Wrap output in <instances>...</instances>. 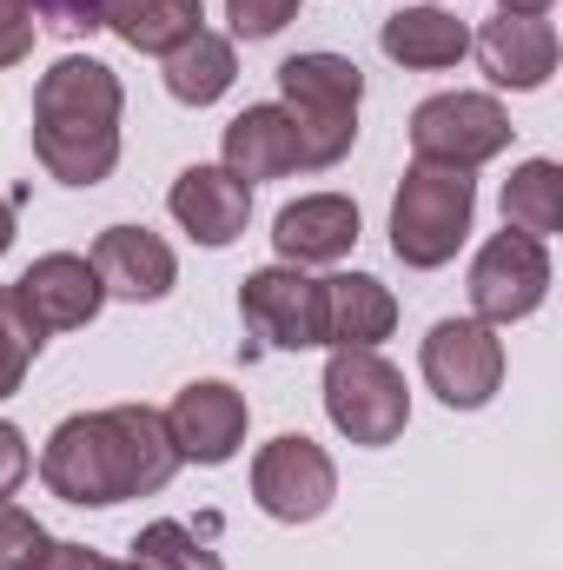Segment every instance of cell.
Returning a JSON list of instances; mask_svg holds the SVG:
<instances>
[{
	"label": "cell",
	"instance_id": "obj_27",
	"mask_svg": "<svg viewBox=\"0 0 563 570\" xmlns=\"http://www.w3.org/2000/svg\"><path fill=\"white\" fill-rule=\"evenodd\" d=\"M33 33H40L33 0H0V67H20L33 53Z\"/></svg>",
	"mask_w": 563,
	"mask_h": 570
},
{
	"label": "cell",
	"instance_id": "obj_32",
	"mask_svg": "<svg viewBox=\"0 0 563 570\" xmlns=\"http://www.w3.org/2000/svg\"><path fill=\"white\" fill-rule=\"evenodd\" d=\"M557 0H497V13H551Z\"/></svg>",
	"mask_w": 563,
	"mask_h": 570
},
{
	"label": "cell",
	"instance_id": "obj_19",
	"mask_svg": "<svg viewBox=\"0 0 563 570\" xmlns=\"http://www.w3.org/2000/svg\"><path fill=\"white\" fill-rule=\"evenodd\" d=\"M378 47H385V60L392 67H405V73H444V67H457L464 53H471V27L457 20V13H444V7H398L385 27H378Z\"/></svg>",
	"mask_w": 563,
	"mask_h": 570
},
{
	"label": "cell",
	"instance_id": "obj_20",
	"mask_svg": "<svg viewBox=\"0 0 563 570\" xmlns=\"http://www.w3.org/2000/svg\"><path fill=\"white\" fill-rule=\"evenodd\" d=\"M93 13L107 33H120L134 53H152V60H166L179 40L206 27V0H93Z\"/></svg>",
	"mask_w": 563,
	"mask_h": 570
},
{
	"label": "cell",
	"instance_id": "obj_7",
	"mask_svg": "<svg viewBox=\"0 0 563 570\" xmlns=\"http://www.w3.org/2000/svg\"><path fill=\"white\" fill-rule=\"evenodd\" d=\"M418 372L451 412H484L504 385V338L484 318H437L418 345Z\"/></svg>",
	"mask_w": 563,
	"mask_h": 570
},
{
	"label": "cell",
	"instance_id": "obj_9",
	"mask_svg": "<svg viewBox=\"0 0 563 570\" xmlns=\"http://www.w3.org/2000/svg\"><path fill=\"white\" fill-rule=\"evenodd\" d=\"M338 498V464L325 444H312L305 431H279L273 444H259L253 458V504L273 524H318Z\"/></svg>",
	"mask_w": 563,
	"mask_h": 570
},
{
	"label": "cell",
	"instance_id": "obj_10",
	"mask_svg": "<svg viewBox=\"0 0 563 570\" xmlns=\"http://www.w3.org/2000/svg\"><path fill=\"white\" fill-rule=\"evenodd\" d=\"M239 318L273 352H312L325 345V298L305 266H259L239 279Z\"/></svg>",
	"mask_w": 563,
	"mask_h": 570
},
{
	"label": "cell",
	"instance_id": "obj_23",
	"mask_svg": "<svg viewBox=\"0 0 563 570\" xmlns=\"http://www.w3.org/2000/svg\"><path fill=\"white\" fill-rule=\"evenodd\" d=\"M134 564H146V570H226L219 551H213L192 524H179V518H152V524H140Z\"/></svg>",
	"mask_w": 563,
	"mask_h": 570
},
{
	"label": "cell",
	"instance_id": "obj_22",
	"mask_svg": "<svg viewBox=\"0 0 563 570\" xmlns=\"http://www.w3.org/2000/svg\"><path fill=\"white\" fill-rule=\"evenodd\" d=\"M504 226L531 233V239L563 233V166L557 159H524L504 179Z\"/></svg>",
	"mask_w": 563,
	"mask_h": 570
},
{
	"label": "cell",
	"instance_id": "obj_6",
	"mask_svg": "<svg viewBox=\"0 0 563 570\" xmlns=\"http://www.w3.org/2000/svg\"><path fill=\"white\" fill-rule=\"evenodd\" d=\"M511 114L491 94H431L412 114V159L444 173H477L511 146Z\"/></svg>",
	"mask_w": 563,
	"mask_h": 570
},
{
	"label": "cell",
	"instance_id": "obj_25",
	"mask_svg": "<svg viewBox=\"0 0 563 570\" xmlns=\"http://www.w3.org/2000/svg\"><path fill=\"white\" fill-rule=\"evenodd\" d=\"M47 544H53V538H47V524H40L27 504L0 498V570H27Z\"/></svg>",
	"mask_w": 563,
	"mask_h": 570
},
{
	"label": "cell",
	"instance_id": "obj_33",
	"mask_svg": "<svg viewBox=\"0 0 563 570\" xmlns=\"http://www.w3.org/2000/svg\"><path fill=\"white\" fill-rule=\"evenodd\" d=\"M113 570H146V564H134V558H127V564H113Z\"/></svg>",
	"mask_w": 563,
	"mask_h": 570
},
{
	"label": "cell",
	"instance_id": "obj_31",
	"mask_svg": "<svg viewBox=\"0 0 563 570\" xmlns=\"http://www.w3.org/2000/svg\"><path fill=\"white\" fill-rule=\"evenodd\" d=\"M13 233H20V219H13V199L0 193V259L13 253Z\"/></svg>",
	"mask_w": 563,
	"mask_h": 570
},
{
	"label": "cell",
	"instance_id": "obj_30",
	"mask_svg": "<svg viewBox=\"0 0 563 570\" xmlns=\"http://www.w3.org/2000/svg\"><path fill=\"white\" fill-rule=\"evenodd\" d=\"M27 570H113V558H100V551H87V544H60V538H53V544H47Z\"/></svg>",
	"mask_w": 563,
	"mask_h": 570
},
{
	"label": "cell",
	"instance_id": "obj_3",
	"mask_svg": "<svg viewBox=\"0 0 563 570\" xmlns=\"http://www.w3.org/2000/svg\"><path fill=\"white\" fill-rule=\"evenodd\" d=\"M279 107L292 114V134H298V173H325L358 140L365 73L345 53H292L279 60Z\"/></svg>",
	"mask_w": 563,
	"mask_h": 570
},
{
	"label": "cell",
	"instance_id": "obj_14",
	"mask_svg": "<svg viewBox=\"0 0 563 570\" xmlns=\"http://www.w3.org/2000/svg\"><path fill=\"white\" fill-rule=\"evenodd\" d=\"M166 213L179 219V233H186L192 246L226 253V246L246 233V219H253V186L233 179L226 166H186V173L172 179V193H166Z\"/></svg>",
	"mask_w": 563,
	"mask_h": 570
},
{
	"label": "cell",
	"instance_id": "obj_12",
	"mask_svg": "<svg viewBox=\"0 0 563 570\" xmlns=\"http://www.w3.org/2000/svg\"><path fill=\"white\" fill-rule=\"evenodd\" d=\"M471 53L477 67L491 73V87H511V94H537L551 87L563 60V40L551 27V13H491L477 33H471Z\"/></svg>",
	"mask_w": 563,
	"mask_h": 570
},
{
	"label": "cell",
	"instance_id": "obj_4",
	"mask_svg": "<svg viewBox=\"0 0 563 570\" xmlns=\"http://www.w3.org/2000/svg\"><path fill=\"white\" fill-rule=\"evenodd\" d=\"M471 219H477V179L412 159V173L392 193V253H398V266H412V273L451 266L457 246L471 239Z\"/></svg>",
	"mask_w": 563,
	"mask_h": 570
},
{
	"label": "cell",
	"instance_id": "obj_2",
	"mask_svg": "<svg viewBox=\"0 0 563 570\" xmlns=\"http://www.w3.org/2000/svg\"><path fill=\"white\" fill-rule=\"evenodd\" d=\"M127 87L93 53H60L33 87V159L60 186H100L120 166Z\"/></svg>",
	"mask_w": 563,
	"mask_h": 570
},
{
	"label": "cell",
	"instance_id": "obj_16",
	"mask_svg": "<svg viewBox=\"0 0 563 570\" xmlns=\"http://www.w3.org/2000/svg\"><path fill=\"white\" fill-rule=\"evenodd\" d=\"M273 246H279V266H338L358 246V199H345V193H305V199L279 206Z\"/></svg>",
	"mask_w": 563,
	"mask_h": 570
},
{
	"label": "cell",
	"instance_id": "obj_11",
	"mask_svg": "<svg viewBox=\"0 0 563 570\" xmlns=\"http://www.w3.org/2000/svg\"><path fill=\"white\" fill-rule=\"evenodd\" d=\"M166 419V438L179 451V464H233L246 451V425H253V405L246 392H233L226 379H192L172 392V405L159 412Z\"/></svg>",
	"mask_w": 563,
	"mask_h": 570
},
{
	"label": "cell",
	"instance_id": "obj_17",
	"mask_svg": "<svg viewBox=\"0 0 563 570\" xmlns=\"http://www.w3.org/2000/svg\"><path fill=\"white\" fill-rule=\"evenodd\" d=\"M318 298H325V345L332 352H378L398 325L392 285L372 273H332V279H318Z\"/></svg>",
	"mask_w": 563,
	"mask_h": 570
},
{
	"label": "cell",
	"instance_id": "obj_24",
	"mask_svg": "<svg viewBox=\"0 0 563 570\" xmlns=\"http://www.w3.org/2000/svg\"><path fill=\"white\" fill-rule=\"evenodd\" d=\"M40 345H47V332L27 318L20 292H13V285H0V405L27 385V365L40 358Z\"/></svg>",
	"mask_w": 563,
	"mask_h": 570
},
{
	"label": "cell",
	"instance_id": "obj_26",
	"mask_svg": "<svg viewBox=\"0 0 563 570\" xmlns=\"http://www.w3.org/2000/svg\"><path fill=\"white\" fill-rule=\"evenodd\" d=\"M226 20L239 40H273L298 20V0H226Z\"/></svg>",
	"mask_w": 563,
	"mask_h": 570
},
{
	"label": "cell",
	"instance_id": "obj_21",
	"mask_svg": "<svg viewBox=\"0 0 563 570\" xmlns=\"http://www.w3.org/2000/svg\"><path fill=\"white\" fill-rule=\"evenodd\" d=\"M159 67H166V94H172L179 107H213V100H226L233 80H239V53H233V40L213 33V27H199L192 40H179Z\"/></svg>",
	"mask_w": 563,
	"mask_h": 570
},
{
	"label": "cell",
	"instance_id": "obj_13",
	"mask_svg": "<svg viewBox=\"0 0 563 570\" xmlns=\"http://www.w3.org/2000/svg\"><path fill=\"white\" fill-rule=\"evenodd\" d=\"M20 305H27V318L40 325V332H80V325H93L100 318V305H107V285L93 273V259L87 253H40L20 279Z\"/></svg>",
	"mask_w": 563,
	"mask_h": 570
},
{
	"label": "cell",
	"instance_id": "obj_28",
	"mask_svg": "<svg viewBox=\"0 0 563 570\" xmlns=\"http://www.w3.org/2000/svg\"><path fill=\"white\" fill-rule=\"evenodd\" d=\"M27 471H33V451H27V431L7 425L0 419V498H13L20 484H27Z\"/></svg>",
	"mask_w": 563,
	"mask_h": 570
},
{
	"label": "cell",
	"instance_id": "obj_8",
	"mask_svg": "<svg viewBox=\"0 0 563 570\" xmlns=\"http://www.w3.org/2000/svg\"><path fill=\"white\" fill-rule=\"evenodd\" d=\"M551 298V246L531 233H497L477 246L471 259V318H484L491 332L524 325L537 305Z\"/></svg>",
	"mask_w": 563,
	"mask_h": 570
},
{
	"label": "cell",
	"instance_id": "obj_29",
	"mask_svg": "<svg viewBox=\"0 0 563 570\" xmlns=\"http://www.w3.org/2000/svg\"><path fill=\"white\" fill-rule=\"evenodd\" d=\"M33 13H40L53 33H100L93 0H33Z\"/></svg>",
	"mask_w": 563,
	"mask_h": 570
},
{
	"label": "cell",
	"instance_id": "obj_15",
	"mask_svg": "<svg viewBox=\"0 0 563 570\" xmlns=\"http://www.w3.org/2000/svg\"><path fill=\"white\" fill-rule=\"evenodd\" d=\"M87 259L107 285V298H127V305H159L179 285V253L146 226H107Z\"/></svg>",
	"mask_w": 563,
	"mask_h": 570
},
{
	"label": "cell",
	"instance_id": "obj_18",
	"mask_svg": "<svg viewBox=\"0 0 563 570\" xmlns=\"http://www.w3.org/2000/svg\"><path fill=\"white\" fill-rule=\"evenodd\" d=\"M219 166H226L233 179H246V186L298 173V134H292V114H285L279 100L246 107V114L226 127V140H219Z\"/></svg>",
	"mask_w": 563,
	"mask_h": 570
},
{
	"label": "cell",
	"instance_id": "obj_5",
	"mask_svg": "<svg viewBox=\"0 0 563 570\" xmlns=\"http://www.w3.org/2000/svg\"><path fill=\"white\" fill-rule=\"evenodd\" d=\"M318 392H325L332 431L365 444V451L398 444L405 425H412V385H405V372L385 352H332Z\"/></svg>",
	"mask_w": 563,
	"mask_h": 570
},
{
	"label": "cell",
	"instance_id": "obj_34",
	"mask_svg": "<svg viewBox=\"0 0 563 570\" xmlns=\"http://www.w3.org/2000/svg\"><path fill=\"white\" fill-rule=\"evenodd\" d=\"M431 7H437V0H431Z\"/></svg>",
	"mask_w": 563,
	"mask_h": 570
},
{
	"label": "cell",
	"instance_id": "obj_1",
	"mask_svg": "<svg viewBox=\"0 0 563 570\" xmlns=\"http://www.w3.org/2000/svg\"><path fill=\"white\" fill-rule=\"evenodd\" d=\"M172 471H179V451L152 405L73 412L40 444V484L80 511H113L127 498H152L172 484Z\"/></svg>",
	"mask_w": 563,
	"mask_h": 570
}]
</instances>
